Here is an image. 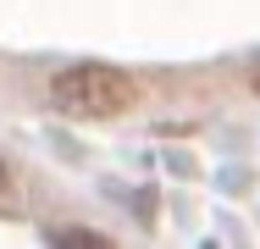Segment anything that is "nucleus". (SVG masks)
<instances>
[{"mask_svg": "<svg viewBox=\"0 0 260 249\" xmlns=\"http://www.w3.org/2000/svg\"><path fill=\"white\" fill-rule=\"evenodd\" d=\"M133 100H139V83L122 67H105V61H78V67H61L50 78V105L78 116V122L122 116Z\"/></svg>", "mask_w": 260, "mask_h": 249, "instance_id": "1", "label": "nucleus"}, {"mask_svg": "<svg viewBox=\"0 0 260 249\" xmlns=\"http://www.w3.org/2000/svg\"><path fill=\"white\" fill-rule=\"evenodd\" d=\"M50 244H55V249H111V238L94 233V227H55Z\"/></svg>", "mask_w": 260, "mask_h": 249, "instance_id": "2", "label": "nucleus"}, {"mask_svg": "<svg viewBox=\"0 0 260 249\" xmlns=\"http://www.w3.org/2000/svg\"><path fill=\"white\" fill-rule=\"evenodd\" d=\"M249 83H255V95H260V61H255V67H249Z\"/></svg>", "mask_w": 260, "mask_h": 249, "instance_id": "3", "label": "nucleus"}, {"mask_svg": "<svg viewBox=\"0 0 260 249\" xmlns=\"http://www.w3.org/2000/svg\"><path fill=\"white\" fill-rule=\"evenodd\" d=\"M0 189H6V166H0Z\"/></svg>", "mask_w": 260, "mask_h": 249, "instance_id": "4", "label": "nucleus"}]
</instances>
